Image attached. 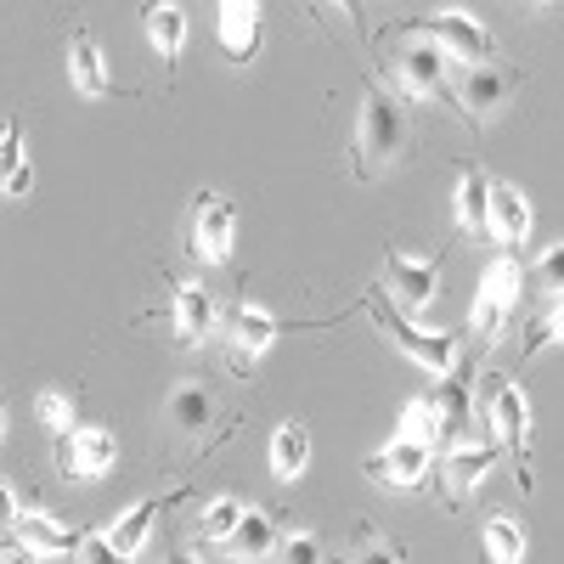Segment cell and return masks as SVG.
Instances as JSON below:
<instances>
[{"mask_svg": "<svg viewBox=\"0 0 564 564\" xmlns=\"http://www.w3.org/2000/svg\"><path fill=\"white\" fill-rule=\"evenodd\" d=\"M412 148V119L390 90L367 85L361 90V119H356V141H350V175L356 181H379L390 175Z\"/></svg>", "mask_w": 564, "mask_h": 564, "instance_id": "1", "label": "cell"}, {"mask_svg": "<svg viewBox=\"0 0 564 564\" xmlns=\"http://www.w3.org/2000/svg\"><path fill=\"white\" fill-rule=\"evenodd\" d=\"M367 311H372V327H379V334L401 350V356H412L423 372H435V379H446V372L457 367V339L452 334H423V327H412L390 300H384V289L367 300Z\"/></svg>", "mask_w": 564, "mask_h": 564, "instance_id": "2", "label": "cell"}, {"mask_svg": "<svg viewBox=\"0 0 564 564\" xmlns=\"http://www.w3.org/2000/svg\"><path fill=\"white\" fill-rule=\"evenodd\" d=\"M525 294V276H520V260L513 254H497L480 276V294H475V311H468V334H475V345L486 350L497 334H502V322L513 316V305H520Z\"/></svg>", "mask_w": 564, "mask_h": 564, "instance_id": "3", "label": "cell"}, {"mask_svg": "<svg viewBox=\"0 0 564 564\" xmlns=\"http://www.w3.org/2000/svg\"><path fill=\"white\" fill-rule=\"evenodd\" d=\"M486 423H491L497 446H508L513 463H520V480L531 486V406H525L520 390L502 379V372L486 379Z\"/></svg>", "mask_w": 564, "mask_h": 564, "instance_id": "4", "label": "cell"}, {"mask_svg": "<svg viewBox=\"0 0 564 564\" xmlns=\"http://www.w3.org/2000/svg\"><path fill=\"white\" fill-rule=\"evenodd\" d=\"M231 238H238V215L220 193H198L193 204V226H186V243H193V260L204 265H226L231 260Z\"/></svg>", "mask_w": 564, "mask_h": 564, "instance_id": "5", "label": "cell"}, {"mask_svg": "<svg viewBox=\"0 0 564 564\" xmlns=\"http://www.w3.org/2000/svg\"><path fill=\"white\" fill-rule=\"evenodd\" d=\"M384 294L395 300L401 316H423V311L441 300V271H435V260L384 254Z\"/></svg>", "mask_w": 564, "mask_h": 564, "instance_id": "6", "label": "cell"}, {"mask_svg": "<svg viewBox=\"0 0 564 564\" xmlns=\"http://www.w3.org/2000/svg\"><path fill=\"white\" fill-rule=\"evenodd\" d=\"M113 463H119V441H113V430H102V423H79L74 435L57 441V468L68 480H102Z\"/></svg>", "mask_w": 564, "mask_h": 564, "instance_id": "7", "label": "cell"}, {"mask_svg": "<svg viewBox=\"0 0 564 564\" xmlns=\"http://www.w3.org/2000/svg\"><path fill=\"white\" fill-rule=\"evenodd\" d=\"M276 334H282V322L265 311V305H238V316H231V334H226V367L231 372H249L271 345H276Z\"/></svg>", "mask_w": 564, "mask_h": 564, "instance_id": "8", "label": "cell"}, {"mask_svg": "<svg viewBox=\"0 0 564 564\" xmlns=\"http://www.w3.org/2000/svg\"><path fill=\"white\" fill-rule=\"evenodd\" d=\"M390 74H395V90H406V97H441L446 57L435 40H401L390 57Z\"/></svg>", "mask_w": 564, "mask_h": 564, "instance_id": "9", "label": "cell"}, {"mask_svg": "<svg viewBox=\"0 0 564 564\" xmlns=\"http://www.w3.org/2000/svg\"><path fill=\"white\" fill-rule=\"evenodd\" d=\"M430 457H435V446H417V441H401L395 435L384 452L367 457V480L384 486V491H412L423 475H430Z\"/></svg>", "mask_w": 564, "mask_h": 564, "instance_id": "10", "label": "cell"}, {"mask_svg": "<svg viewBox=\"0 0 564 564\" xmlns=\"http://www.w3.org/2000/svg\"><path fill=\"white\" fill-rule=\"evenodd\" d=\"M423 29H430V34H423V40H435L441 52L463 57L468 68H480V63H491V52H497V45H491V29H486V23H475V18H468V12H435V18L423 23Z\"/></svg>", "mask_w": 564, "mask_h": 564, "instance_id": "11", "label": "cell"}, {"mask_svg": "<svg viewBox=\"0 0 564 564\" xmlns=\"http://www.w3.org/2000/svg\"><path fill=\"white\" fill-rule=\"evenodd\" d=\"M508 97H513V68H508V63H480V68H463V74H457V102H463L468 119L502 113Z\"/></svg>", "mask_w": 564, "mask_h": 564, "instance_id": "12", "label": "cell"}, {"mask_svg": "<svg viewBox=\"0 0 564 564\" xmlns=\"http://www.w3.org/2000/svg\"><path fill=\"white\" fill-rule=\"evenodd\" d=\"M215 23H220V57H226V63H254V52H260V23H265V12L254 7V0H220Z\"/></svg>", "mask_w": 564, "mask_h": 564, "instance_id": "13", "label": "cell"}, {"mask_svg": "<svg viewBox=\"0 0 564 564\" xmlns=\"http://www.w3.org/2000/svg\"><path fill=\"white\" fill-rule=\"evenodd\" d=\"M491 463H497V446L491 441H452L446 446V463H441V475H446V502H463L468 491H475L486 475H491Z\"/></svg>", "mask_w": 564, "mask_h": 564, "instance_id": "14", "label": "cell"}, {"mask_svg": "<svg viewBox=\"0 0 564 564\" xmlns=\"http://www.w3.org/2000/svg\"><path fill=\"white\" fill-rule=\"evenodd\" d=\"M209 423H215V401H209L204 384H175L164 395V430L175 441H204Z\"/></svg>", "mask_w": 564, "mask_h": 564, "instance_id": "15", "label": "cell"}, {"mask_svg": "<svg viewBox=\"0 0 564 564\" xmlns=\"http://www.w3.org/2000/svg\"><path fill=\"white\" fill-rule=\"evenodd\" d=\"M531 238V204L520 186L491 181V243L497 249H520Z\"/></svg>", "mask_w": 564, "mask_h": 564, "instance_id": "16", "label": "cell"}, {"mask_svg": "<svg viewBox=\"0 0 564 564\" xmlns=\"http://www.w3.org/2000/svg\"><path fill=\"white\" fill-rule=\"evenodd\" d=\"M215 334V294L204 289V282H181L175 289V339L193 350Z\"/></svg>", "mask_w": 564, "mask_h": 564, "instance_id": "17", "label": "cell"}, {"mask_svg": "<svg viewBox=\"0 0 564 564\" xmlns=\"http://www.w3.org/2000/svg\"><path fill=\"white\" fill-rule=\"evenodd\" d=\"M452 209H457V231H468V238H491V181L480 170H463Z\"/></svg>", "mask_w": 564, "mask_h": 564, "instance_id": "18", "label": "cell"}, {"mask_svg": "<svg viewBox=\"0 0 564 564\" xmlns=\"http://www.w3.org/2000/svg\"><path fill=\"white\" fill-rule=\"evenodd\" d=\"M12 536H18L29 553H68V547H79V542H85V536H74V525L52 520V513H40V508H23V513H18Z\"/></svg>", "mask_w": 564, "mask_h": 564, "instance_id": "19", "label": "cell"}, {"mask_svg": "<svg viewBox=\"0 0 564 564\" xmlns=\"http://www.w3.org/2000/svg\"><path fill=\"white\" fill-rule=\"evenodd\" d=\"M68 85L79 90V97H108V57L90 34L68 40Z\"/></svg>", "mask_w": 564, "mask_h": 564, "instance_id": "20", "label": "cell"}, {"mask_svg": "<svg viewBox=\"0 0 564 564\" xmlns=\"http://www.w3.org/2000/svg\"><path fill=\"white\" fill-rule=\"evenodd\" d=\"M276 520H271V513H243V525L238 531H231V542H226V558L231 564H260V558H271L276 553Z\"/></svg>", "mask_w": 564, "mask_h": 564, "instance_id": "21", "label": "cell"}, {"mask_svg": "<svg viewBox=\"0 0 564 564\" xmlns=\"http://www.w3.org/2000/svg\"><path fill=\"white\" fill-rule=\"evenodd\" d=\"M305 463H311V430L300 417L276 423V435H271V475L276 480H300Z\"/></svg>", "mask_w": 564, "mask_h": 564, "instance_id": "22", "label": "cell"}, {"mask_svg": "<svg viewBox=\"0 0 564 564\" xmlns=\"http://www.w3.org/2000/svg\"><path fill=\"white\" fill-rule=\"evenodd\" d=\"M148 40H153V52L164 57V68L181 63V45H186V12L175 7V0H164V7L148 12Z\"/></svg>", "mask_w": 564, "mask_h": 564, "instance_id": "23", "label": "cell"}, {"mask_svg": "<svg viewBox=\"0 0 564 564\" xmlns=\"http://www.w3.org/2000/svg\"><path fill=\"white\" fill-rule=\"evenodd\" d=\"M480 542H486L491 564H525V525L513 520V513H491L480 525Z\"/></svg>", "mask_w": 564, "mask_h": 564, "instance_id": "24", "label": "cell"}, {"mask_svg": "<svg viewBox=\"0 0 564 564\" xmlns=\"http://www.w3.org/2000/svg\"><path fill=\"white\" fill-rule=\"evenodd\" d=\"M153 520H159V497H141L130 513H119V520L108 525V542H113L124 558H135L141 547H148V531H153Z\"/></svg>", "mask_w": 564, "mask_h": 564, "instance_id": "25", "label": "cell"}, {"mask_svg": "<svg viewBox=\"0 0 564 564\" xmlns=\"http://www.w3.org/2000/svg\"><path fill=\"white\" fill-rule=\"evenodd\" d=\"M0 164H7V175H0V193H7V198H29V153H23L18 119L7 124V135H0Z\"/></svg>", "mask_w": 564, "mask_h": 564, "instance_id": "26", "label": "cell"}, {"mask_svg": "<svg viewBox=\"0 0 564 564\" xmlns=\"http://www.w3.org/2000/svg\"><path fill=\"white\" fill-rule=\"evenodd\" d=\"M243 513H249V508H243L238 497H215V502L204 508V520H198V536H204V542H220V547H226V542H231V531L243 525Z\"/></svg>", "mask_w": 564, "mask_h": 564, "instance_id": "27", "label": "cell"}, {"mask_svg": "<svg viewBox=\"0 0 564 564\" xmlns=\"http://www.w3.org/2000/svg\"><path fill=\"white\" fill-rule=\"evenodd\" d=\"M34 417H40V423H45V430H52L57 441L79 430V423H74V401H68L63 390H45V395L34 401Z\"/></svg>", "mask_w": 564, "mask_h": 564, "instance_id": "28", "label": "cell"}, {"mask_svg": "<svg viewBox=\"0 0 564 564\" xmlns=\"http://www.w3.org/2000/svg\"><path fill=\"white\" fill-rule=\"evenodd\" d=\"M531 289H536V294H547V300H564V243H553V249L536 260Z\"/></svg>", "mask_w": 564, "mask_h": 564, "instance_id": "29", "label": "cell"}, {"mask_svg": "<svg viewBox=\"0 0 564 564\" xmlns=\"http://www.w3.org/2000/svg\"><path fill=\"white\" fill-rule=\"evenodd\" d=\"M276 564H322V542L311 531H294L276 542Z\"/></svg>", "mask_w": 564, "mask_h": 564, "instance_id": "30", "label": "cell"}, {"mask_svg": "<svg viewBox=\"0 0 564 564\" xmlns=\"http://www.w3.org/2000/svg\"><path fill=\"white\" fill-rule=\"evenodd\" d=\"M350 564H406V547L401 542H384V536H361V547H356Z\"/></svg>", "mask_w": 564, "mask_h": 564, "instance_id": "31", "label": "cell"}, {"mask_svg": "<svg viewBox=\"0 0 564 564\" xmlns=\"http://www.w3.org/2000/svg\"><path fill=\"white\" fill-rule=\"evenodd\" d=\"M79 564H130V558L108 542V531H90V536L79 542Z\"/></svg>", "mask_w": 564, "mask_h": 564, "instance_id": "32", "label": "cell"}, {"mask_svg": "<svg viewBox=\"0 0 564 564\" xmlns=\"http://www.w3.org/2000/svg\"><path fill=\"white\" fill-rule=\"evenodd\" d=\"M553 345H564V305H558V311H553V316H547V322L536 327V339H531V356H536V350H553Z\"/></svg>", "mask_w": 564, "mask_h": 564, "instance_id": "33", "label": "cell"}, {"mask_svg": "<svg viewBox=\"0 0 564 564\" xmlns=\"http://www.w3.org/2000/svg\"><path fill=\"white\" fill-rule=\"evenodd\" d=\"M164 564H198V553H186V547H175V553H164Z\"/></svg>", "mask_w": 564, "mask_h": 564, "instance_id": "34", "label": "cell"}, {"mask_svg": "<svg viewBox=\"0 0 564 564\" xmlns=\"http://www.w3.org/2000/svg\"><path fill=\"white\" fill-rule=\"evenodd\" d=\"M7 564H40V558H34V553H29V558H23V553H7Z\"/></svg>", "mask_w": 564, "mask_h": 564, "instance_id": "35", "label": "cell"}]
</instances>
